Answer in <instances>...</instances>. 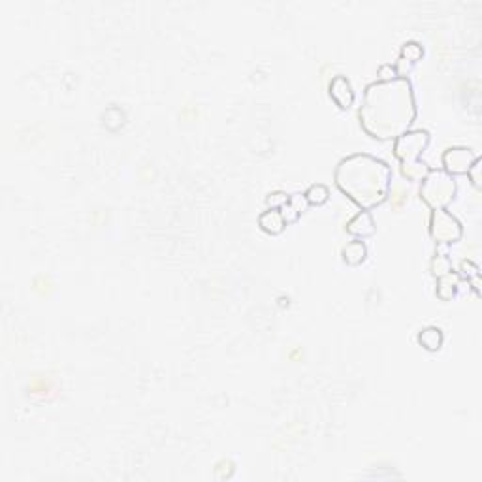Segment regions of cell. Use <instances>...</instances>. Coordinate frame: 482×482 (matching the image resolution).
Masks as SVG:
<instances>
[{"label": "cell", "instance_id": "1", "mask_svg": "<svg viewBox=\"0 0 482 482\" xmlns=\"http://www.w3.org/2000/svg\"><path fill=\"white\" fill-rule=\"evenodd\" d=\"M418 115L415 89L409 77L365 85L358 108L360 126L379 141H392L411 130Z\"/></svg>", "mask_w": 482, "mask_h": 482}, {"label": "cell", "instance_id": "2", "mask_svg": "<svg viewBox=\"0 0 482 482\" xmlns=\"http://www.w3.org/2000/svg\"><path fill=\"white\" fill-rule=\"evenodd\" d=\"M392 177L389 162L370 153L347 155L334 170L335 187L358 206L360 211H373L389 200Z\"/></svg>", "mask_w": 482, "mask_h": 482}, {"label": "cell", "instance_id": "3", "mask_svg": "<svg viewBox=\"0 0 482 482\" xmlns=\"http://www.w3.org/2000/svg\"><path fill=\"white\" fill-rule=\"evenodd\" d=\"M431 134L426 129L409 130L394 140V157L400 162L401 176L407 181H422L431 166L422 160V153L428 149Z\"/></svg>", "mask_w": 482, "mask_h": 482}, {"label": "cell", "instance_id": "4", "mask_svg": "<svg viewBox=\"0 0 482 482\" xmlns=\"http://www.w3.org/2000/svg\"><path fill=\"white\" fill-rule=\"evenodd\" d=\"M418 195L431 211L448 209V206L456 200V195H458V181L443 168H429L426 177L420 181Z\"/></svg>", "mask_w": 482, "mask_h": 482}, {"label": "cell", "instance_id": "5", "mask_svg": "<svg viewBox=\"0 0 482 482\" xmlns=\"http://www.w3.org/2000/svg\"><path fill=\"white\" fill-rule=\"evenodd\" d=\"M428 232L429 237L436 241L437 245H454L462 240L464 226L460 223V219L448 209H434L429 213Z\"/></svg>", "mask_w": 482, "mask_h": 482}, {"label": "cell", "instance_id": "6", "mask_svg": "<svg viewBox=\"0 0 482 482\" xmlns=\"http://www.w3.org/2000/svg\"><path fill=\"white\" fill-rule=\"evenodd\" d=\"M478 157H481V155L476 153V151H473L471 148H462V145L448 148L447 151L443 153V170L454 177L465 176Z\"/></svg>", "mask_w": 482, "mask_h": 482}, {"label": "cell", "instance_id": "7", "mask_svg": "<svg viewBox=\"0 0 482 482\" xmlns=\"http://www.w3.org/2000/svg\"><path fill=\"white\" fill-rule=\"evenodd\" d=\"M328 94L339 110H349L354 104V89L347 76L332 77L328 85Z\"/></svg>", "mask_w": 482, "mask_h": 482}, {"label": "cell", "instance_id": "8", "mask_svg": "<svg viewBox=\"0 0 482 482\" xmlns=\"http://www.w3.org/2000/svg\"><path fill=\"white\" fill-rule=\"evenodd\" d=\"M424 57V47L420 41L409 40L405 41L400 49V59L396 63V68H398V76L407 77V74L411 72V68L417 63H420Z\"/></svg>", "mask_w": 482, "mask_h": 482}, {"label": "cell", "instance_id": "9", "mask_svg": "<svg viewBox=\"0 0 482 482\" xmlns=\"http://www.w3.org/2000/svg\"><path fill=\"white\" fill-rule=\"evenodd\" d=\"M349 235H353L354 240H367L371 235L377 234V223L371 211H358L345 226Z\"/></svg>", "mask_w": 482, "mask_h": 482}, {"label": "cell", "instance_id": "10", "mask_svg": "<svg viewBox=\"0 0 482 482\" xmlns=\"http://www.w3.org/2000/svg\"><path fill=\"white\" fill-rule=\"evenodd\" d=\"M307 209H309V202H307L306 195L304 193H294V195H288V202L281 207V215L288 226V224L298 223Z\"/></svg>", "mask_w": 482, "mask_h": 482}, {"label": "cell", "instance_id": "11", "mask_svg": "<svg viewBox=\"0 0 482 482\" xmlns=\"http://www.w3.org/2000/svg\"><path fill=\"white\" fill-rule=\"evenodd\" d=\"M437 287H436V296L441 301H450L454 300L460 292V287H462V277H460L458 270L450 271L447 275L437 277Z\"/></svg>", "mask_w": 482, "mask_h": 482}, {"label": "cell", "instance_id": "12", "mask_svg": "<svg viewBox=\"0 0 482 482\" xmlns=\"http://www.w3.org/2000/svg\"><path fill=\"white\" fill-rule=\"evenodd\" d=\"M259 226L262 232H266V234L279 235L285 232L287 223H285V219H282L281 209H266V211L260 213Z\"/></svg>", "mask_w": 482, "mask_h": 482}, {"label": "cell", "instance_id": "13", "mask_svg": "<svg viewBox=\"0 0 482 482\" xmlns=\"http://www.w3.org/2000/svg\"><path fill=\"white\" fill-rule=\"evenodd\" d=\"M341 259L347 266H360L364 264L367 259V245L364 240L349 241L347 245H343Z\"/></svg>", "mask_w": 482, "mask_h": 482}, {"label": "cell", "instance_id": "14", "mask_svg": "<svg viewBox=\"0 0 482 482\" xmlns=\"http://www.w3.org/2000/svg\"><path fill=\"white\" fill-rule=\"evenodd\" d=\"M418 343L420 347L429 351V353H436L443 347V341H445V335H443V330L437 328V326H426L418 332Z\"/></svg>", "mask_w": 482, "mask_h": 482}, {"label": "cell", "instance_id": "15", "mask_svg": "<svg viewBox=\"0 0 482 482\" xmlns=\"http://www.w3.org/2000/svg\"><path fill=\"white\" fill-rule=\"evenodd\" d=\"M460 277L462 279H465V281L469 282L471 288L475 290L476 296L482 294V288H481V268L473 262V260H462L460 262V270H458Z\"/></svg>", "mask_w": 482, "mask_h": 482}, {"label": "cell", "instance_id": "16", "mask_svg": "<svg viewBox=\"0 0 482 482\" xmlns=\"http://www.w3.org/2000/svg\"><path fill=\"white\" fill-rule=\"evenodd\" d=\"M306 198L309 202V206H324L330 200V188L324 183H313L311 187L307 188Z\"/></svg>", "mask_w": 482, "mask_h": 482}, {"label": "cell", "instance_id": "17", "mask_svg": "<svg viewBox=\"0 0 482 482\" xmlns=\"http://www.w3.org/2000/svg\"><path fill=\"white\" fill-rule=\"evenodd\" d=\"M429 270H431V275L436 277V279L437 277L447 275V273L454 271L452 260H450L448 254L436 253L434 254V259H431V262H429Z\"/></svg>", "mask_w": 482, "mask_h": 482}, {"label": "cell", "instance_id": "18", "mask_svg": "<svg viewBox=\"0 0 482 482\" xmlns=\"http://www.w3.org/2000/svg\"><path fill=\"white\" fill-rule=\"evenodd\" d=\"M287 202L288 195L285 190H273V193L266 196V206H268V209H281Z\"/></svg>", "mask_w": 482, "mask_h": 482}, {"label": "cell", "instance_id": "19", "mask_svg": "<svg viewBox=\"0 0 482 482\" xmlns=\"http://www.w3.org/2000/svg\"><path fill=\"white\" fill-rule=\"evenodd\" d=\"M398 76V68L392 63H384V65L379 66L377 70V82H390V79H396Z\"/></svg>", "mask_w": 482, "mask_h": 482}, {"label": "cell", "instance_id": "20", "mask_svg": "<svg viewBox=\"0 0 482 482\" xmlns=\"http://www.w3.org/2000/svg\"><path fill=\"white\" fill-rule=\"evenodd\" d=\"M481 168H482V157H478V159L473 162V166L469 168V171L465 174V176L469 177L471 185L475 188H481Z\"/></svg>", "mask_w": 482, "mask_h": 482}]
</instances>
